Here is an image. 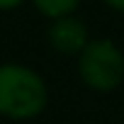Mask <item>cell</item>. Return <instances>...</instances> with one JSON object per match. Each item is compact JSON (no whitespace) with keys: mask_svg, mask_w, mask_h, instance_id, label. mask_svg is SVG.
Instances as JSON below:
<instances>
[{"mask_svg":"<svg viewBox=\"0 0 124 124\" xmlns=\"http://www.w3.org/2000/svg\"><path fill=\"white\" fill-rule=\"evenodd\" d=\"M80 78L93 90H114L124 78V54L109 39L88 41L80 51Z\"/></svg>","mask_w":124,"mask_h":124,"instance_id":"cell-2","label":"cell"},{"mask_svg":"<svg viewBox=\"0 0 124 124\" xmlns=\"http://www.w3.org/2000/svg\"><path fill=\"white\" fill-rule=\"evenodd\" d=\"M49 41L61 54H80L85 49V44H88L85 24L73 20L71 15L68 17H58V20H54V24L49 29Z\"/></svg>","mask_w":124,"mask_h":124,"instance_id":"cell-3","label":"cell"},{"mask_svg":"<svg viewBox=\"0 0 124 124\" xmlns=\"http://www.w3.org/2000/svg\"><path fill=\"white\" fill-rule=\"evenodd\" d=\"M80 0H34V5L39 8L41 15L58 20V17H68L76 8H78Z\"/></svg>","mask_w":124,"mask_h":124,"instance_id":"cell-4","label":"cell"},{"mask_svg":"<svg viewBox=\"0 0 124 124\" xmlns=\"http://www.w3.org/2000/svg\"><path fill=\"white\" fill-rule=\"evenodd\" d=\"M46 105V85L39 73L20 63L0 66V114L29 119Z\"/></svg>","mask_w":124,"mask_h":124,"instance_id":"cell-1","label":"cell"},{"mask_svg":"<svg viewBox=\"0 0 124 124\" xmlns=\"http://www.w3.org/2000/svg\"><path fill=\"white\" fill-rule=\"evenodd\" d=\"M105 3H107L109 8H114V10H122V12H124V0H105Z\"/></svg>","mask_w":124,"mask_h":124,"instance_id":"cell-6","label":"cell"},{"mask_svg":"<svg viewBox=\"0 0 124 124\" xmlns=\"http://www.w3.org/2000/svg\"><path fill=\"white\" fill-rule=\"evenodd\" d=\"M24 0H0V10H12L17 5H22Z\"/></svg>","mask_w":124,"mask_h":124,"instance_id":"cell-5","label":"cell"}]
</instances>
